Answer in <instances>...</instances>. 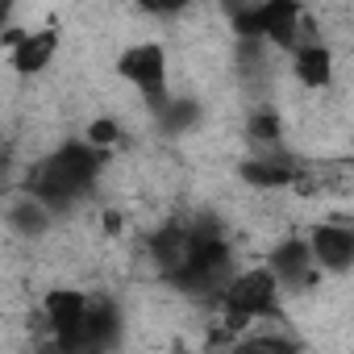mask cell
Returning a JSON list of instances; mask_svg holds the SVG:
<instances>
[{"instance_id":"cell-1","label":"cell","mask_w":354,"mask_h":354,"mask_svg":"<svg viewBox=\"0 0 354 354\" xmlns=\"http://www.w3.org/2000/svg\"><path fill=\"white\" fill-rule=\"evenodd\" d=\"M104 167H109V154L92 150L84 138H71L34 162V171L26 175V196L42 201L50 213H63L96 188Z\"/></svg>"},{"instance_id":"cell-2","label":"cell","mask_w":354,"mask_h":354,"mask_svg":"<svg viewBox=\"0 0 354 354\" xmlns=\"http://www.w3.org/2000/svg\"><path fill=\"white\" fill-rule=\"evenodd\" d=\"M230 275H234V246L225 242V230H221L209 213H201V217H196L192 254L184 259L180 271L167 275V283H171L175 292L192 296V300L217 304V296H221V288L230 283Z\"/></svg>"},{"instance_id":"cell-3","label":"cell","mask_w":354,"mask_h":354,"mask_svg":"<svg viewBox=\"0 0 354 354\" xmlns=\"http://www.w3.org/2000/svg\"><path fill=\"white\" fill-rule=\"evenodd\" d=\"M217 304H221V329L230 337H242L259 321L279 317L283 292H279V283H275V275L267 267H250V271H234L230 275V283L221 288Z\"/></svg>"},{"instance_id":"cell-4","label":"cell","mask_w":354,"mask_h":354,"mask_svg":"<svg viewBox=\"0 0 354 354\" xmlns=\"http://www.w3.org/2000/svg\"><path fill=\"white\" fill-rule=\"evenodd\" d=\"M234 34L242 42H259V46H275V50H296L304 42V9L296 5V0L242 5V9H234Z\"/></svg>"},{"instance_id":"cell-5","label":"cell","mask_w":354,"mask_h":354,"mask_svg":"<svg viewBox=\"0 0 354 354\" xmlns=\"http://www.w3.org/2000/svg\"><path fill=\"white\" fill-rule=\"evenodd\" d=\"M117 71L121 80H129L142 100L150 109H158L171 92H167V46L162 42H133L117 55Z\"/></svg>"},{"instance_id":"cell-6","label":"cell","mask_w":354,"mask_h":354,"mask_svg":"<svg viewBox=\"0 0 354 354\" xmlns=\"http://www.w3.org/2000/svg\"><path fill=\"white\" fill-rule=\"evenodd\" d=\"M304 242L321 275H346L354 267V230L346 221H321L308 230Z\"/></svg>"},{"instance_id":"cell-7","label":"cell","mask_w":354,"mask_h":354,"mask_svg":"<svg viewBox=\"0 0 354 354\" xmlns=\"http://www.w3.org/2000/svg\"><path fill=\"white\" fill-rule=\"evenodd\" d=\"M267 271L275 275L279 292H288V296H292V292H308V288H317V279H321V271H317V263H313L304 238H283V242L271 250Z\"/></svg>"},{"instance_id":"cell-8","label":"cell","mask_w":354,"mask_h":354,"mask_svg":"<svg viewBox=\"0 0 354 354\" xmlns=\"http://www.w3.org/2000/svg\"><path fill=\"white\" fill-rule=\"evenodd\" d=\"M304 171L308 167H300V158L296 154H283V150H263V154H254V158H246L238 167V175H242L250 188H267V192L300 184Z\"/></svg>"},{"instance_id":"cell-9","label":"cell","mask_w":354,"mask_h":354,"mask_svg":"<svg viewBox=\"0 0 354 354\" xmlns=\"http://www.w3.org/2000/svg\"><path fill=\"white\" fill-rule=\"evenodd\" d=\"M84 337L92 354H109L121 337V308L104 296H88V313H84Z\"/></svg>"},{"instance_id":"cell-10","label":"cell","mask_w":354,"mask_h":354,"mask_svg":"<svg viewBox=\"0 0 354 354\" xmlns=\"http://www.w3.org/2000/svg\"><path fill=\"white\" fill-rule=\"evenodd\" d=\"M55 55H59V30H55V26H46V30H26L21 42L13 46V71H17V75H42Z\"/></svg>"},{"instance_id":"cell-11","label":"cell","mask_w":354,"mask_h":354,"mask_svg":"<svg viewBox=\"0 0 354 354\" xmlns=\"http://www.w3.org/2000/svg\"><path fill=\"white\" fill-rule=\"evenodd\" d=\"M84 313H88V296L75 292V288H55L46 292L42 300V317L50 325V337H67L84 325Z\"/></svg>"},{"instance_id":"cell-12","label":"cell","mask_w":354,"mask_h":354,"mask_svg":"<svg viewBox=\"0 0 354 354\" xmlns=\"http://www.w3.org/2000/svg\"><path fill=\"white\" fill-rule=\"evenodd\" d=\"M292 71H296V80H300L304 88L321 92V88L333 84V50H329L321 38L300 42V46L292 50Z\"/></svg>"},{"instance_id":"cell-13","label":"cell","mask_w":354,"mask_h":354,"mask_svg":"<svg viewBox=\"0 0 354 354\" xmlns=\"http://www.w3.org/2000/svg\"><path fill=\"white\" fill-rule=\"evenodd\" d=\"M50 221H55V213L42 205V201H34V196H17V201H9V209H5V225L13 230V234H21V238H42L46 230H50Z\"/></svg>"},{"instance_id":"cell-14","label":"cell","mask_w":354,"mask_h":354,"mask_svg":"<svg viewBox=\"0 0 354 354\" xmlns=\"http://www.w3.org/2000/svg\"><path fill=\"white\" fill-rule=\"evenodd\" d=\"M154 121H158V129L167 138H180V133H188V129L201 125V100H192V96H167L154 109Z\"/></svg>"},{"instance_id":"cell-15","label":"cell","mask_w":354,"mask_h":354,"mask_svg":"<svg viewBox=\"0 0 354 354\" xmlns=\"http://www.w3.org/2000/svg\"><path fill=\"white\" fill-rule=\"evenodd\" d=\"M230 354H300V342L288 337V333H259V329H246L242 337H234Z\"/></svg>"},{"instance_id":"cell-16","label":"cell","mask_w":354,"mask_h":354,"mask_svg":"<svg viewBox=\"0 0 354 354\" xmlns=\"http://www.w3.org/2000/svg\"><path fill=\"white\" fill-rule=\"evenodd\" d=\"M246 138L259 146V150H275L279 146V138H283V121H279V109H254L250 117H246Z\"/></svg>"},{"instance_id":"cell-17","label":"cell","mask_w":354,"mask_h":354,"mask_svg":"<svg viewBox=\"0 0 354 354\" xmlns=\"http://www.w3.org/2000/svg\"><path fill=\"white\" fill-rule=\"evenodd\" d=\"M84 142H88L92 150L109 154V150L121 142V125H117L113 117H96V121H88V129H84Z\"/></svg>"},{"instance_id":"cell-18","label":"cell","mask_w":354,"mask_h":354,"mask_svg":"<svg viewBox=\"0 0 354 354\" xmlns=\"http://www.w3.org/2000/svg\"><path fill=\"white\" fill-rule=\"evenodd\" d=\"M13 26V5H9V0H0V34H5Z\"/></svg>"},{"instance_id":"cell-19","label":"cell","mask_w":354,"mask_h":354,"mask_svg":"<svg viewBox=\"0 0 354 354\" xmlns=\"http://www.w3.org/2000/svg\"><path fill=\"white\" fill-rule=\"evenodd\" d=\"M9 162H13V154H9V146H5V142H0V180L9 175Z\"/></svg>"}]
</instances>
